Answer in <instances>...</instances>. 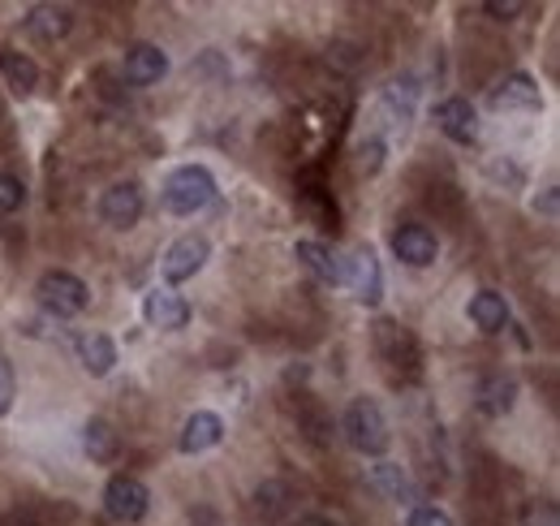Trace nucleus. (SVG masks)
<instances>
[{"label": "nucleus", "mask_w": 560, "mask_h": 526, "mask_svg": "<svg viewBox=\"0 0 560 526\" xmlns=\"http://www.w3.org/2000/svg\"><path fill=\"white\" fill-rule=\"evenodd\" d=\"M224 440V418L216 410H195L190 418H186V427H182V440H177V449L182 453H208V449H216Z\"/></svg>", "instance_id": "obj_12"}, {"label": "nucleus", "mask_w": 560, "mask_h": 526, "mask_svg": "<svg viewBox=\"0 0 560 526\" xmlns=\"http://www.w3.org/2000/svg\"><path fill=\"white\" fill-rule=\"evenodd\" d=\"M147 510H151V492L138 475H112L104 484V514L112 523H142Z\"/></svg>", "instance_id": "obj_4"}, {"label": "nucleus", "mask_w": 560, "mask_h": 526, "mask_svg": "<svg viewBox=\"0 0 560 526\" xmlns=\"http://www.w3.org/2000/svg\"><path fill=\"white\" fill-rule=\"evenodd\" d=\"M70 26H74V13H70L65 4H35V9L26 13V30H30L35 39H43V43L65 39Z\"/></svg>", "instance_id": "obj_15"}, {"label": "nucleus", "mask_w": 560, "mask_h": 526, "mask_svg": "<svg viewBox=\"0 0 560 526\" xmlns=\"http://www.w3.org/2000/svg\"><path fill=\"white\" fill-rule=\"evenodd\" d=\"M340 427H345V440H349L358 453H366V458H379V453L393 444L388 418H384V410H379L375 397H353Z\"/></svg>", "instance_id": "obj_2"}, {"label": "nucleus", "mask_w": 560, "mask_h": 526, "mask_svg": "<svg viewBox=\"0 0 560 526\" xmlns=\"http://www.w3.org/2000/svg\"><path fill=\"white\" fill-rule=\"evenodd\" d=\"M406 526H452V518H448L440 505H410Z\"/></svg>", "instance_id": "obj_25"}, {"label": "nucleus", "mask_w": 560, "mask_h": 526, "mask_svg": "<svg viewBox=\"0 0 560 526\" xmlns=\"http://www.w3.org/2000/svg\"><path fill=\"white\" fill-rule=\"evenodd\" d=\"M436 126L452 138V142H478V113H474V104L470 100H461V96H448L436 104Z\"/></svg>", "instance_id": "obj_11"}, {"label": "nucleus", "mask_w": 560, "mask_h": 526, "mask_svg": "<svg viewBox=\"0 0 560 526\" xmlns=\"http://www.w3.org/2000/svg\"><path fill=\"white\" fill-rule=\"evenodd\" d=\"M35 298H39V306H43L48 315L70 320V315H83V311H87L91 289H87V280H78L74 272H61V267H57V272H43V276H39Z\"/></svg>", "instance_id": "obj_3"}, {"label": "nucleus", "mask_w": 560, "mask_h": 526, "mask_svg": "<svg viewBox=\"0 0 560 526\" xmlns=\"http://www.w3.org/2000/svg\"><path fill=\"white\" fill-rule=\"evenodd\" d=\"M78 363H83V372L87 376H109L112 367H116V346H112V337L104 333H87V337H78Z\"/></svg>", "instance_id": "obj_20"}, {"label": "nucleus", "mask_w": 560, "mask_h": 526, "mask_svg": "<svg viewBox=\"0 0 560 526\" xmlns=\"http://www.w3.org/2000/svg\"><path fill=\"white\" fill-rule=\"evenodd\" d=\"M465 315H470V324H474L478 333H487V337H496V333L509 328V302H505V293H496V289H478V293L470 298Z\"/></svg>", "instance_id": "obj_14"}, {"label": "nucleus", "mask_w": 560, "mask_h": 526, "mask_svg": "<svg viewBox=\"0 0 560 526\" xmlns=\"http://www.w3.org/2000/svg\"><path fill=\"white\" fill-rule=\"evenodd\" d=\"M379 160H384V142H379V138H371V142H362V147H358V168L375 173V168H379Z\"/></svg>", "instance_id": "obj_28"}, {"label": "nucleus", "mask_w": 560, "mask_h": 526, "mask_svg": "<svg viewBox=\"0 0 560 526\" xmlns=\"http://www.w3.org/2000/svg\"><path fill=\"white\" fill-rule=\"evenodd\" d=\"M487 104H491L496 113H513V109H539L544 96H539V87H535L531 74H509L500 87H491Z\"/></svg>", "instance_id": "obj_13"}, {"label": "nucleus", "mask_w": 560, "mask_h": 526, "mask_svg": "<svg viewBox=\"0 0 560 526\" xmlns=\"http://www.w3.org/2000/svg\"><path fill=\"white\" fill-rule=\"evenodd\" d=\"M535 212H548V216L557 212V186H548L544 195H535Z\"/></svg>", "instance_id": "obj_30"}, {"label": "nucleus", "mask_w": 560, "mask_h": 526, "mask_svg": "<svg viewBox=\"0 0 560 526\" xmlns=\"http://www.w3.org/2000/svg\"><path fill=\"white\" fill-rule=\"evenodd\" d=\"M212 199H216V177H212L203 164H182V168H173L169 181H164V190H160V203H164V212H173V216H195V212H203Z\"/></svg>", "instance_id": "obj_1"}, {"label": "nucleus", "mask_w": 560, "mask_h": 526, "mask_svg": "<svg viewBox=\"0 0 560 526\" xmlns=\"http://www.w3.org/2000/svg\"><path fill=\"white\" fill-rule=\"evenodd\" d=\"M366 484H371L379 497L397 501V505H414V488H410V479H406V471H401L397 462H375V466L366 471Z\"/></svg>", "instance_id": "obj_18"}, {"label": "nucleus", "mask_w": 560, "mask_h": 526, "mask_svg": "<svg viewBox=\"0 0 560 526\" xmlns=\"http://www.w3.org/2000/svg\"><path fill=\"white\" fill-rule=\"evenodd\" d=\"M0 78L9 83L13 96H30L39 87V65L17 48H0Z\"/></svg>", "instance_id": "obj_16"}, {"label": "nucleus", "mask_w": 560, "mask_h": 526, "mask_svg": "<svg viewBox=\"0 0 560 526\" xmlns=\"http://www.w3.org/2000/svg\"><path fill=\"white\" fill-rule=\"evenodd\" d=\"M294 255H298V263H302V267H311V272H315L324 285H345V263L336 260L324 242L302 238V242L294 247Z\"/></svg>", "instance_id": "obj_19"}, {"label": "nucleus", "mask_w": 560, "mask_h": 526, "mask_svg": "<svg viewBox=\"0 0 560 526\" xmlns=\"http://www.w3.org/2000/svg\"><path fill=\"white\" fill-rule=\"evenodd\" d=\"M522 9H526L522 0H487V4H483V13H491L496 22H509V17H518Z\"/></svg>", "instance_id": "obj_29"}, {"label": "nucleus", "mask_w": 560, "mask_h": 526, "mask_svg": "<svg viewBox=\"0 0 560 526\" xmlns=\"http://www.w3.org/2000/svg\"><path fill=\"white\" fill-rule=\"evenodd\" d=\"M259 510H263L267 518H276V514L285 510V488H281V484H263V488H259Z\"/></svg>", "instance_id": "obj_27"}, {"label": "nucleus", "mask_w": 560, "mask_h": 526, "mask_svg": "<svg viewBox=\"0 0 560 526\" xmlns=\"http://www.w3.org/2000/svg\"><path fill=\"white\" fill-rule=\"evenodd\" d=\"M83 449H87L91 462L109 466V462H116V453H121V436H116V427H112L109 418H87V427H83Z\"/></svg>", "instance_id": "obj_21"}, {"label": "nucleus", "mask_w": 560, "mask_h": 526, "mask_svg": "<svg viewBox=\"0 0 560 526\" xmlns=\"http://www.w3.org/2000/svg\"><path fill=\"white\" fill-rule=\"evenodd\" d=\"M513 401H518V380H509V376H487L478 385V410L487 418H505L513 410Z\"/></svg>", "instance_id": "obj_22"}, {"label": "nucleus", "mask_w": 560, "mask_h": 526, "mask_svg": "<svg viewBox=\"0 0 560 526\" xmlns=\"http://www.w3.org/2000/svg\"><path fill=\"white\" fill-rule=\"evenodd\" d=\"M345 285L353 289V298L362 306H379V298H384V272H379V260H375L371 247H358L349 255V263H345Z\"/></svg>", "instance_id": "obj_6"}, {"label": "nucleus", "mask_w": 560, "mask_h": 526, "mask_svg": "<svg viewBox=\"0 0 560 526\" xmlns=\"http://www.w3.org/2000/svg\"><path fill=\"white\" fill-rule=\"evenodd\" d=\"M142 216V186L138 181H116L100 195V221L112 229H129Z\"/></svg>", "instance_id": "obj_7"}, {"label": "nucleus", "mask_w": 560, "mask_h": 526, "mask_svg": "<svg viewBox=\"0 0 560 526\" xmlns=\"http://www.w3.org/2000/svg\"><path fill=\"white\" fill-rule=\"evenodd\" d=\"M142 320L151 328H160V333H177V328L190 324V302L182 293H173V289H151L142 298Z\"/></svg>", "instance_id": "obj_8"}, {"label": "nucleus", "mask_w": 560, "mask_h": 526, "mask_svg": "<svg viewBox=\"0 0 560 526\" xmlns=\"http://www.w3.org/2000/svg\"><path fill=\"white\" fill-rule=\"evenodd\" d=\"M208 260H212V242H208L203 234H182V238L164 251L160 272H164V280H169V285H182V280H195Z\"/></svg>", "instance_id": "obj_5"}, {"label": "nucleus", "mask_w": 560, "mask_h": 526, "mask_svg": "<svg viewBox=\"0 0 560 526\" xmlns=\"http://www.w3.org/2000/svg\"><path fill=\"white\" fill-rule=\"evenodd\" d=\"M26 203V186L13 173H0V216H13Z\"/></svg>", "instance_id": "obj_23"}, {"label": "nucleus", "mask_w": 560, "mask_h": 526, "mask_svg": "<svg viewBox=\"0 0 560 526\" xmlns=\"http://www.w3.org/2000/svg\"><path fill=\"white\" fill-rule=\"evenodd\" d=\"M13 397H17V380H13V363L0 354V418L13 410Z\"/></svg>", "instance_id": "obj_26"}, {"label": "nucleus", "mask_w": 560, "mask_h": 526, "mask_svg": "<svg viewBox=\"0 0 560 526\" xmlns=\"http://www.w3.org/2000/svg\"><path fill=\"white\" fill-rule=\"evenodd\" d=\"M522 526H560L557 501H526L522 505Z\"/></svg>", "instance_id": "obj_24"}, {"label": "nucleus", "mask_w": 560, "mask_h": 526, "mask_svg": "<svg viewBox=\"0 0 560 526\" xmlns=\"http://www.w3.org/2000/svg\"><path fill=\"white\" fill-rule=\"evenodd\" d=\"M298 526H336L328 514H307V518H298Z\"/></svg>", "instance_id": "obj_31"}, {"label": "nucleus", "mask_w": 560, "mask_h": 526, "mask_svg": "<svg viewBox=\"0 0 560 526\" xmlns=\"http://www.w3.org/2000/svg\"><path fill=\"white\" fill-rule=\"evenodd\" d=\"M393 255L410 267H432L440 255V242L427 225H401V229H393Z\"/></svg>", "instance_id": "obj_9"}, {"label": "nucleus", "mask_w": 560, "mask_h": 526, "mask_svg": "<svg viewBox=\"0 0 560 526\" xmlns=\"http://www.w3.org/2000/svg\"><path fill=\"white\" fill-rule=\"evenodd\" d=\"M121 74H125L129 87H155V83L169 74V57H164V48H155V43H134V48L125 52Z\"/></svg>", "instance_id": "obj_10"}, {"label": "nucleus", "mask_w": 560, "mask_h": 526, "mask_svg": "<svg viewBox=\"0 0 560 526\" xmlns=\"http://www.w3.org/2000/svg\"><path fill=\"white\" fill-rule=\"evenodd\" d=\"M375 346H379V354H384L393 367H401V363H414V359H419L414 337H410L401 324H393V320H379V324H375Z\"/></svg>", "instance_id": "obj_17"}]
</instances>
